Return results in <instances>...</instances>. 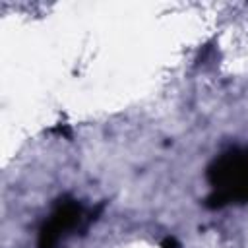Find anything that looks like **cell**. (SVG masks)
<instances>
[{"mask_svg": "<svg viewBox=\"0 0 248 248\" xmlns=\"http://www.w3.org/2000/svg\"><path fill=\"white\" fill-rule=\"evenodd\" d=\"M161 246H163V248H180V246H178V242H176L172 236H167V238L161 242Z\"/></svg>", "mask_w": 248, "mask_h": 248, "instance_id": "3", "label": "cell"}, {"mask_svg": "<svg viewBox=\"0 0 248 248\" xmlns=\"http://www.w3.org/2000/svg\"><path fill=\"white\" fill-rule=\"evenodd\" d=\"M211 194L205 205L219 209L231 203H248V147H232L215 157L207 167Z\"/></svg>", "mask_w": 248, "mask_h": 248, "instance_id": "1", "label": "cell"}, {"mask_svg": "<svg viewBox=\"0 0 248 248\" xmlns=\"http://www.w3.org/2000/svg\"><path fill=\"white\" fill-rule=\"evenodd\" d=\"M101 209L103 205L87 211L78 200L70 196L60 198L48 219L39 229L37 248H60L70 234H76L78 231H87V227L97 219Z\"/></svg>", "mask_w": 248, "mask_h": 248, "instance_id": "2", "label": "cell"}]
</instances>
